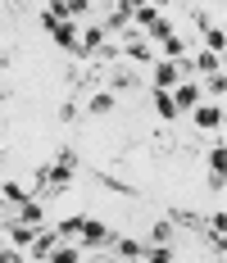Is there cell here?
<instances>
[{
    "instance_id": "obj_9",
    "label": "cell",
    "mask_w": 227,
    "mask_h": 263,
    "mask_svg": "<svg viewBox=\"0 0 227 263\" xmlns=\"http://www.w3.org/2000/svg\"><path fill=\"white\" fill-rule=\"evenodd\" d=\"M150 150L168 155V150H173V136H168V132H154V136H150Z\"/></svg>"
},
{
    "instance_id": "obj_6",
    "label": "cell",
    "mask_w": 227,
    "mask_h": 263,
    "mask_svg": "<svg viewBox=\"0 0 227 263\" xmlns=\"http://www.w3.org/2000/svg\"><path fill=\"white\" fill-rule=\"evenodd\" d=\"M132 9H136V5H109V27H123L127 18H132Z\"/></svg>"
},
{
    "instance_id": "obj_4",
    "label": "cell",
    "mask_w": 227,
    "mask_h": 263,
    "mask_svg": "<svg viewBox=\"0 0 227 263\" xmlns=\"http://www.w3.org/2000/svg\"><path fill=\"white\" fill-rule=\"evenodd\" d=\"M55 41H59V46H64V50H73V54H82V50H77V36H73V27H68V23H59V27H55Z\"/></svg>"
},
{
    "instance_id": "obj_10",
    "label": "cell",
    "mask_w": 227,
    "mask_h": 263,
    "mask_svg": "<svg viewBox=\"0 0 227 263\" xmlns=\"http://www.w3.org/2000/svg\"><path fill=\"white\" fill-rule=\"evenodd\" d=\"M82 222H86V218H64V222H59V236H82Z\"/></svg>"
},
{
    "instance_id": "obj_14",
    "label": "cell",
    "mask_w": 227,
    "mask_h": 263,
    "mask_svg": "<svg viewBox=\"0 0 227 263\" xmlns=\"http://www.w3.org/2000/svg\"><path fill=\"white\" fill-rule=\"evenodd\" d=\"M19 222H41V204H23L19 209Z\"/></svg>"
},
{
    "instance_id": "obj_5",
    "label": "cell",
    "mask_w": 227,
    "mask_h": 263,
    "mask_svg": "<svg viewBox=\"0 0 227 263\" xmlns=\"http://www.w3.org/2000/svg\"><path fill=\"white\" fill-rule=\"evenodd\" d=\"M177 78H182V68H177V64H159V68H154V82H159V86H173Z\"/></svg>"
},
{
    "instance_id": "obj_7",
    "label": "cell",
    "mask_w": 227,
    "mask_h": 263,
    "mask_svg": "<svg viewBox=\"0 0 227 263\" xmlns=\"http://www.w3.org/2000/svg\"><path fill=\"white\" fill-rule=\"evenodd\" d=\"M196 105V86H177V100H173V109H191Z\"/></svg>"
},
{
    "instance_id": "obj_17",
    "label": "cell",
    "mask_w": 227,
    "mask_h": 263,
    "mask_svg": "<svg viewBox=\"0 0 227 263\" xmlns=\"http://www.w3.org/2000/svg\"><path fill=\"white\" fill-rule=\"evenodd\" d=\"M150 36H159V41H168V36H173V27L164 23V18H154V23H150Z\"/></svg>"
},
{
    "instance_id": "obj_19",
    "label": "cell",
    "mask_w": 227,
    "mask_h": 263,
    "mask_svg": "<svg viewBox=\"0 0 227 263\" xmlns=\"http://www.w3.org/2000/svg\"><path fill=\"white\" fill-rule=\"evenodd\" d=\"M118 254H123V259H136V254H141V245H136V240H118Z\"/></svg>"
},
{
    "instance_id": "obj_29",
    "label": "cell",
    "mask_w": 227,
    "mask_h": 263,
    "mask_svg": "<svg viewBox=\"0 0 227 263\" xmlns=\"http://www.w3.org/2000/svg\"><path fill=\"white\" fill-rule=\"evenodd\" d=\"M50 263H77V254H73V250H55Z\"/></svg>"
},
{
    "instance_id": "obj_1",
    "label": "cell",
    "mask_w": 227,
    "mask_h": 263,
    "mask_svg": "<svg viewBox=\"0 0 227 263\" xmlns=\"http://www.w3.org/2000/svg\"><path fill=\"white\" fill-rule=\"evenodd\" d=\"M68 177H73V173H59V168L46 173V168H37V191H46V195H64V191H68Z\"/></svg>"
},
{
    "instance_id": "obj_24",
    "label": "cell",
    "mask_w": 227,
    "mask_h": 263,
    "mask_svg": "<svg viewBox=\"0 0 227 263\" xmlns=\"http://www.w3.org/2000/svg\"><path fill=\"white\" fill-rule=\"evenodd\" d=\"M168 236H173V222H159V227H154V240H159V245H168Z\"/></svg>"
},
{
    "instance_id": "obj_12",
    "label": "cell",
    "mask_w": 227,
    "mask_h": 263,
    "mask_svg": "<svg viewBox=\"0 0 227 263\" xmlns=\"http://www.w3.org/2000/svg\"><path fill=\"white\" fill-rule=\"evenodd\" d=\"M32 250H37V254H55V236H50V232H41V236L32 240Z\"/></svg>"
},
{
    "instance_id": "obj_28",
    "label": "cell",
    "mask_w": 227,
    "mask_h": 263,
    "mask_svg": "<svg viewBox=\"0 0 227 263\" xmlns=\"http://www.w3.org/2000/svg\"><path fill=\"white\" fill-rule=\"evenodd\" d=\"M146 263H173V254H168V250L159 245V250H150V259H146Z\"/></svg>"
},
{
    "instance_id": "obj_23",
    "label": "cell",
    "mask_w": 227,
    "mask_h": 263,
    "mask_svg": "<svg viewBox=\"0 0 227 263\" xmlns=\"http://www.w3.org/2000/svg\"><path fill=\"white\" fill-rule=\"evenodd\" d=\"M23 195H27V191H23V186H14V182H9V186H5V200H14V204H23Z\"/></svg>"
},
{
    "instance_id": "obj_15",
    "label": "cell",
    "mask_w": 227,
    "mask_h": 263,
    "mask_svg": "<svg viewBox=\"0 0 227 263\" xmlns=\"http://www.w3.org/2000/svg\"><path fill=\"white\" fill-rule=\"evenodd\" d=\"M14 240H19V245H32V227H27V222H14Z\"/></svg>"
},
{
    "instance_id": "obj_8",
    "label": "cell",
    "mask_w": 227,
    "mask_h": 263,
    "mask_svg": "<svg viewBox=\"0 0 227 263\" xmlns=\"http://www.w3.org/2000/svg\"><path fill=\"white\" fill-rule=\"evenodd\" d=\"M209 163H214V177H223V173H227V150H223V145L209 150Z\"/></svg>"
},
{
    "instance_id": "obj_20",
    "label": "cell",
    "mask_w": 227,
    "mask_h": 263,
    "mask_svg": "<svg viewBox=\"0 0 227 263\" xmlns=\"http://www.w3.org/2000/svg\"><path fill=\"white\" fill-rule=\"evenodd\" d=\"M136 18H141V23L150 27V23H154V18H159V14H154V5H136Z\"/></svg>"
},
{
    "instance_id": "obj_30",
    "label": "cell",
    "mask_w": 227,
    "mask_h": 263,
    "mask_svg": "<svg viewBox=\"0 0 227 263\" xmlns=\"http://www.w3.org/2000/svg\"><path fill=\"white\" fill-rule=\"evenodd\" d=\"M0 263H23V259H19L14 250H5V254H0Z\"/></svg>"
},
{
    "instance_id": "obj_11",
    "label": "cell",
    "mask_w": 227,
    "mask_h": 263,
    "mask_svg": "<svg viewBox=\"0 0 227 263\" xmlns=\"http://www.w3.org/2000/svg\"><path fill=\"white\" fill-rule=\"evenodd\" d=\"M223 46H227L223 27H209V54H223Z\"/></svg>"
},
{
    "instance_id": "obj_22",
    "label": "cell",
    "mask_w": 227,
    "mask_h": 263,
    "mask_svg": "<svg viewBox=\"0 0 227 263\" xmlns=\"http://www.w3.org/2000/svg\"><path fill=\"white\" fill-rule=\"evenodd\" d=\"M114 86H123V91H132V86H136V78H132V73L123 68V73H114Z\"/></svg>"
},
{
    "instance_id": "obj_18",
    "label": "cell",
    "mask_w": 227,
    "mask_h": 263,
    "mask_svg": "<svg viewBox=\"0 0 227 263\" xmlns=\"http://www.w3.org/2000/svg\"><path fill=\"white\" fill-rule=\"evenodd\" d=\"M200 68L209 73V78H214V73H218V54H209V50H204V54H200Z\"/></svg>"
},
{
    "instance_id": "obj_25",
    "label": "cell",
    "mask_w": 227,
    "mask_h": 263,
    "mask_svg": "<svg viewBox=\"0 0 227 263\" xmlns=\"http://www.w3.org/2000/svg\"><path fill=\"white\" fill-rule=\"evenodd\" d=\"M154 105H159V114H164V118H177V109H173V100H168V96H159Z\"/></svg>"
},
{
    "instance_id": "obj_3",
    "label": "cell",
    "mask_w": 227,
    "mask_h": 263,
    "mask_svg": "<svg viewBox=\"0 0 227 263\" xmlns=\"http://www.w3.org/2000/svg\"><path fill=\"white\" fill-rule=\"evenodd\" d=\"M196 123H200L204 132H214V127H223V109H214V105H209V109H200V114H196Z\"/></svg>"
},
{
    "instance_id": "obj_21",
    "label": "cell",
    "mask_w": 227,
    "mask_h": 263,
    "mask_svg": "<svg viewBox=\"0 0 227 263\" xmlns=\"http://www.w3.org/2000/svg\"><path fill=\"white\" fill-rule=\"evenodd\" d=\"M109 109H114V100H109V96H96V100H91V114H109Z\"/></svg>"
},
{
    "instance_id": "obj_13",
    "label": "cell",
    "mask_w": 227,
    "mask_h": 263,
    "mask_svg": "<svg viewBox=\"0 0 227 263\" xmlns=\"http://www.w3.org/2000/svg\"><path fill=\"white\" fill-rule=\"evenodd\" d=\"M100 78H104V68H100V64H91V68L82 73V82H77V86H96Z\"/></svg>"
},
{
    "instance_id": "obj_27",
    "label": "cell",
    "mask_w": 227,
    "mask_h": 263,
    "mask_svg": "<svg viewBox=\"0 0 227 263\" xmlns=\"http://www.w3.org/2000/svg\"><path fill=\"white\" fill-rule=\"evenodd\" d=\"M164 54H168V59H177V54H182V41H177V36H168V41H164Z\"/></svg>"
},
{
    "instance_id": "obj_16",
    "label": "cell",
    "mask_w": 227,
    "mask_h": 263,
    "mask_svg": "<svg viewBox=\"0 0 227 263\" xmlns=\"http://www.w3.org/2000/svg\"><path fill=\"white\" fill-rule=\"evenodd\" d=\"M173 222H182V227H200V218H196L191 209H177V213H173Z\"/></svg>"
},
{
    "instance_id": "obj_26",
    "label": "cell",
    "mask_w": 227,
    "mask_h": 263,
    "mask_svg": "<svg viewBox=\"0 0 227 263\" xmlns=\"http://www.w3.org/2000/svg\"><path fill=\"white\" fill-rule=\"evenodd\" d=\"M209 91H214V96H223V91H227V78H223V73H214V78H209Z\"/></svg>"
},
{
    "instance_id": "obj_2",
    "label": "cell",
    "mask_w": 227,
    "mask_h": 263,
    "mask_svg": "<svg viewBox=\"0 0 227 263\" xmlns=\"http://www.w3.org/2000/svg\"><path fill=\"white\" fill-rule=\"evenodd\" d=\"M82 240L104 245V240H114V236H109V227H104V222H91V218H86V222H82Z\"/></svg>"
}]
</instances>
